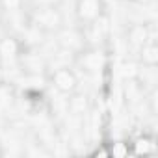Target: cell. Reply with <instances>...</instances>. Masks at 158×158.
I'll return each mask as SVG.
<instances>
[{"label":"cell","mask_w":158,"mask_h":158,"mask_svg":"<svg viewBox=\"0 0 158 158\" xmlns=\"http://www.w3.org/2000/svg\"><path fill=\"white\" fill-rule=\"evenodd\" d=\"M54 86H56L60 91L69 93V91H73L74 86H76V78H74V74H73L69 69H58V71L54 73Z\"/></svg>","instance_id":"obj_1"},{"label":"cell","mask_w":158,"mask_h":158,"mask_svg":"<svg viewBox=\"0 0 158 158\" xmlns=\"http://www.w3.org/2000/svg\"><path fill=\"white\" fill-rule=\"evenodd\" d=\"M99 10V0H80V4H78V13L82 19H97Z\"/></svg>","instance_id":"obj_2"},{"label":"cell","mask_w":158,"mask_h":158,"mask_svg":"<svg viewBox=\"0 0 158 158\" xmlns=\"http://www.w3.org/2000/svg\"><path fill=\"white\" fill-rule=\"evenodd\" d=\"M35 21L41 24V26H45V28H54L56 24H58V21H60V17H58V13L54 11V10H39L37 11V15H35Z\"/></svg>","instance_id":"obj_3"},{"label":"cell","mask_w":158,"mask_h":158,"mask_svg":"<svg viewBox=\"0 0 158 158\" xmlns=\"http://www.w3.org/2000/svg\"><path fill=\"white\" fill-rule=\"evenodd\" d=\"M141 60H143V63H147V65H151V67L158 61V48H156L154 41H147V43L143 45Z\"/></svg>","instance_id":"obj_4"},{"label":"cell","mask_w":158,"mask_h":158,"mask_svg":"<svg viewBox=\"0 0 158 158\" xmlns=\"http://www.w3.org/2000/svg\"><path fill=\"white\" fill-rule=\"evenodd\" d=\"M147 41H151V37H149V32H147L145 26H136V28H132V32H130V43H132V45L143 47Z\"/></svg>","instance_id":"obj_5"},{"label":"cell","mask_w":158,"mask_h":158,"mask_svg":"<svg viewBox=\"0 0 158 158\" xmlns=\"http://www.w3.org/2000/svg\"><path fill=\"white\" fill-rule=\"evenodd\" d=\"M17 54V43L13 39H4L0 43V56L4 60H11Z\"/></svg>","instance_id":"obj_6"},{"label":"cell","mask_w":158,"mask_h":158,"mask_svg":"<svg viewBox=\"0 0 158 158\" xmlns=\"http://www.w3.org/2000/svg\"><path fill=\"white\" fill-rule=\"evenodd\" d=\"M84 65H86L88 69H91V71H97V69H101V65H102V56H101L99 52H91V54H88V56L84 58Z\"/></svg>","instance_id":"obj_7"},{"label":"cell","mask_w":158,"mask_h":158,"mask_svg":"<svg viewBox=\"0 0 158 158\" xmlns=\"http://www.w3.org/2000/svg\"><path fill=\"white\" fill-rule=\"evenodd\" d=\"M152 151V141L149 139V138H139V139H136V143H134V152L136 154H147V152H151Z\"/></svg>","instance_id":"obj_8"},{"label":"cell","mask_w":158,"mask_h":158,"mask_svg":"<svg viewBox=\"0 0 158 158\" xmlns=\"http://www.w3.org/2000/svg\"><path fill=\"white\" fill-rule=\"evenodd\" d=\"M84 108H86V101H84L82 97H76V99L73 101V112H74V114L82 112Z\"/></svg>","instance_id":"obj_9"},{"label":"cell","mask_w":158,"mask_h":158,"mask_svg":"<svg viewBox=\"0 0 158 158\" xmlns=\"http://www.w3.org/2000/svg\"><path fill=\"white\" fill-rule=\"evenodd\" d=\"M127 152H128V151H127V149H125L121 143H117V145L112 149V154H114V156H125Z\"/></svg>","instance_id":"obj_10"},{"label":"cell","mask_w":158,"mask_h":158,"mask_svg":"<svg viewBox=\"0 0 158 158\" xmlns=\"http://www.w3.org/2000/svg\"><path fill=\"white\" fill-rule=\"evenodd\" d=\"M4 4H6L8 10H17L19 4H21V0H4Z\"/></svg>","instance_id":"obj_11"}]
</instances>
